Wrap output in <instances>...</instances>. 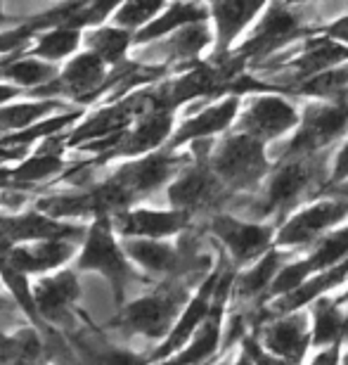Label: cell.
I'll return each instance as SVG.
<instances>
[{"label":"cell","mask_w":348,"mask_h":365,"mask_svg":"<svg viewBox=\"0 0 348 365\" xmlns=\"http://www.w3.org/2000/svg\"><path fill=\"white\" fill-rule=\"evenodd\" d=\"M164 7V0H126L121 10L116 12L114 21L123 29L142 26L157 17V12Z\"/></svg>","instance_id":"cell-34"},{"label":"cell","mask_w":348,"mask_h":365,"mask_svg":"<svg viewBox=\"0 0 348 365\" xmlns=\"http://www.w3.org/2000/svg\"><path fill=\"white\" fill-rule=\"evenodd\" d=\"M17 95V88H12V86H0V105H3L5 100H10Z\"/></svg>","instance_id":"cell-42"},{"label":"cell","mask_w":348,"mask_h":365,"mask_svg":"<svg viewBox=\"0 0 348 365\" xmlns=\"http://www.w3.org/2000/svg\"><path fill=\"white\" fill-rule=\"evenodd\" d=\"M171 126H173L171 109H152V112H144L140 123L123 138L121 152L123 155H142V152L154 150L171 133Z\"/></svg>","instance_id":"cell-21"},{"label":"cell","mask_w":348,"mask_h":365,"mask_svg":"<svg viewBox=\"0 0 348 365\" xmlns=\"http://www.w3.org/2000/svg\"><path fill=\"white\" fill-rule=\"evenodd\" d=\"M78 266H81V268H90V271L105 273L114 282L116 292H121L123 282H126V277H128L126 259H123L121 250L114 242L110 221H107L105 214L97 216V221L93 223L88 242H85V250L81 254V261H78Z\"/></svg>","instance_id":"cell-4"},{"label":"cell","mask_w":348,"mask_h":365,"mask_svg":"<svg viewBox=\"0 0 348 365\" xmlns=\"http://www.w3.org/2000/svg\"><path fill=\"white\" fill-rule=\"evenodd\" d=\"M26 36H28V29H21L17 34H3L0 36V53H7V50L17 48Z\"/></svg>","instance_id":"cell-40"},{"label":"cell","mask_w":348,"mask_h":365,"mask_svg":"<svg viewBox=\"0 0 348 365\" xmlns=\"http://www.w3.org/2000/svg\"><path fill=\"white\" fill-rule=\"evenodd\" d=\"M78 297V280L74 273H60L50 280H43L33 287V299L38 313L46 316H62L67 306Z\"/></svg>","instance_id":"cell-25"},{"label":"cell","mask_w":348,"mask_h":365,"mask_svg":"<svg viewBox=\"0 0 348 365\" xmlns=\"http://www.w3.org/2000/svg\"><path fill=\"white\" fill-rule=\"evenodd\" d=\"M237 109H239V100L237 98H228L223 100L221 105H213L199 112L194 119L185 121L183 126L178 128L176 138H173V148H180L183 143H190V140H204V138L213 135V133H221L226 130L232 119L237 116Z\"/></svg>","instance_id":"cell-19"},{"label":"cell","mask_w":348,"mask_h":365,"mask_svg":"<svg viewBox=\"0 0 348 365\" xmlns=\"http://www.w3.org/2000/svg\"><path fill=\"white\" fill-rule=\"evenodd\" d=\"M116 225L123 235L130 237H166L178 232L185 225L183 209L178 211H154V209H137L130 214H121Z\"/></svg>","instance_id":"cell-14"},{"label":"cell","mask_w":348,"mask_h":365,"mask_svg":"<svg viewBox=\"0 0 348 365\" xmlns=\"http://www.w3.org/2000/svg\"><path fill=\"white\" fill-rule=\"evenodd\" d=\"M265 0H213L211 14L218 34V53L228 50V46L237 38V34L256 17Z\"/></svg>","instance_id":"cell-17"},{"label":"cell","mask_w":348,"mask_h":365,"mask_svg":"<svg viewBox=\"0 0 348 365\" xmlns=\"http://www.w3.org/2000/svg\"><path fill=\"white\" fill-rule=\"evenodd\" d=\"M337 351H339V346L332 344V346H329V351H322L320 356H315L313 361H315V363H337V361H339V354H337Z\"/></svg>","instance_id":"cell-41"},{"label":"cell","mask_w":348,"mask_h":365,"mask_svg":"<svg viewBox=\"0 0 348 365\" xmlns=\"http://www.w3.org/2000/svg\"><path fill=\"white\" fill-rule=\"evenodd\" d=\"M348 214V200H327V202H317L313 207L303 209L301 214H296L294 218L282 225L278 245L282 247H296L303 245L308 240H313L317 232L332 228L334 223H339Z\"/></svg>","instance_id":"cell-6"},{"label":"cell","mask_w":348,"mask_h":365,"mask_svg":"<svg viewBox=\"0 0 348 365\" xmlns=\"http://www.w3.org/2000/svg\"><path fill=\"white\" fill-rule=\"evenodd\" d=\"M78 26H60L55 31H48L46 36L38 38V46L33 48V55L38 57H46V60L55 62V60H62V57L71 55L78 46Z\"/></svg>","instance_id":"cell-30"},{"label":"cell","mask_w":348,"mask_h":365,"mask_svg":"<svg viewBox=\"0 0 348 365\" xmlns=\"http://www.w3.org/2000/svg\"><path fill=\"white\" fill-rule=\"evenodd\" d=\"M296 123H299L296 109L278 95H260L242 116V130L260 138V140H273L278 135H285Z\"/></svg>","instance_id":"cell-5"},{"label":"cell","mask_w":348,"mask_h":365,"mask_svg":"<svg viewBox=\"0 0 348 365\" xmlns=\"http://www.w3.org/2000/svg\"><path fill=\"white\" fill-rule=\"evenodd\" d=\"M209 43H211V31L204 21H194L176 29V34L159 48L149 50V57H164V60H190L199 55Z\"/></svg>","instance_id":"cell-24"},{"label":"cell","mask_w":348,"mask_h":365,"mask_svg":"<svg viewBox=\"0 0 348 365\" xmlns=\"http://www.w3.org/2000/svg\"><path fill=\"white\" fill-rule=\"evenodd\" d=\"M346 277H348V259H344L342 264H337L332 268H325V271H320V275L310 277V280L306 277L299 287H294L292 292H287L282 299H278L275 306H273V311L275 313H292L296 309H301V306L315 302V299L322 297L327 289L342 284Z\"/></svg>","instance_id":"cell-20"},{"label":"cell","mask_w":348,"mask_h":365,"mask_svg":"<svg viewBox=\"0 0 348 365\" xmlns=\"http://www.w3.org/2000/svg\"><path fill=\"white\" fill-rule=\"evenodd\" d=\"M315 173V166L308 164V159H294L285 164L268 182L265 202L270 209H285L301 197V192L310 185Z\"/></svg>","instance_id":"cell-13"},{"label":"cell","mask_w":348,"mask_h":365,"mask_svg":"<svg viewBox=\"0 0 348 365\" xmlns=\"http://www.w3.org/2000/svg\"><path fill=\"white\" fill-rule=\"evenodd\" d=\"M102 78H105V60L93 50V53L78 55L74 62H69L64 74L57 81H50L48 91L81 98V95L95 91L102 83Z\"/></svg>","instance_id":"cell-16"},{"label":"cell","mask_w":348,"mask_h":365,"mask_svg":"<svg viewBox=\"0 0 348 365\" xmlns=\"http://www.w3.org/2000/svg\"><path fill=\"white\" fill-rule=\"evenodd\" d=\"M5 21V14H3V7H0V24Z\"/></svg>","instance_id":"cell-44"},{"label":"cell","mask_w":348,"mask_h":365,"mask_svg":"<svg viewBox=\"0 0 348 365\" xmlns=\"http://www.w3.org/2000/svg\"><path fill=\"white\" fill-rule=\"evenodd\" d=\"M296 34H299V19H296V14L289 7L282 5L280 0H275L270 12L265 14V19L249 36V41L239 48L237 57L260 55L265 50H270L273 46H280L282 41L294 38Z\"/></svg>","instance_id":"cell-9"},{"label":"cell","mask_w":348,"mask_h":365,"mask_svg":"<svg viewBox=\"0 0 348 365\" xmlns=\"http://www.w3.org/2000/svg\"><path fill=\"white\" fill-rule=\"evenodd\" d=\"M280 261H282V254L280 252H270L268 250L256 266L251 271H246L237 282V294L242 299H249V297H256L260 294L263 289H268L275 280V275L280 271Z\"/></svg>","instance_id":"cell-29"},{"label":"cell","mask_w":348,"mask_h":365,"mask_svg":"<svg viewBox=\"0 0 348 365\" xmlns=\"http://www.w3.org/2000/svg\"><path fill=\"white\" fill-rule=\"evenodd\" d=\"M348 60V46L346 43H339V38H332V36L322 34L320 38H313L303 50V55H299L292 62L296 74L301 78L313 76L317 71H325L329 67H337Z\"/></svg>","instance_id":"cell-22"},{"label":"cell","mask_w":348,"mask_h":365,"mask_svg":"<svg viewBox=\"0 0 348 365\" xmlns=\"http://www.w3.org/2000/svg\"><path fill=\"white\" fill-rule=\"evenodd\" d=\"M178 169V159H173L169 155H152L144 157L140 162H133L116 173V180L123 187H128L133 197L147 195L152 190L162 187L166 180L173 176V171Z\"/></svg>","instance_id":"cell-11"},{"label":"cell","mask_w":348,"mask_h":365,"mask_svg":"<svg viewBox=\"0 0 348 365\" xmlns=\"http://www.w3.org/2000/svg\"><path fill=\"white\" fill-rule=\"evenodd\" d=\"M60 169H62V159L57 157V152H38V155L28 157L19 169H14L12 176L17 180H43Z\"/></svg>","instance_id":"cell-36"},{"label":"cell","mask_w":348,"mask_h":365,"mask_svg":"<svg viewBox=\"0 0 348 365\" xmlns=\"http://www.w3.org/2000/svg\"><path fill=\"white\" fill-rule=\"evenodd\" d=\"M348 178V143L342 148V152L337 155L334 171H332V180H344Z\"/></svg>","instance_id":"cell-38"},{"label":"cell","mask_w":348,"mask_h":365,"mask_svg":"<svg viewBox=\"0 0 348 365\" xmlns=\"http://www.w3.org/2000/svg\"><path fill=\"white\" fill-rule=\"evenodd\" d=\"M216 287H218V277H209L204 287L199 289V294L192 299L190 306L185 309V313L180 316V320L176 323V327H171L169 337H166L164 346L159 349L154 359H164V356L173 354L176 349H180L185 344L187 339L192 337L194 332L199 330V325L204 323V320L209 318V313H211V299L216 297Z\"/></svg>","instance_id":"cell-12"},{"label":"cell","mask_w":348,"mask_h":365,"mask_svg":"<svg viewBox=\"0 0 348 365\" xmlns=\"http://www.w3.org/2000/svg\"><path fill=\"white\" fill-rule=\"evenodd\" d=\"M3 74L7 78H12V81H19V83H24V86H38V83L53 81L55 67H53V62L19 60V62H12L10 67H5Z\"/></svg>","instance_id":"cell-33"},{"label":"cell","mask_w":348,"mask_h":365,"mask_svg":"<svg viewBox=\"0 0 348 365\" xmlns=\"http://www.w3.org/2000/svg\"><path fill=\"white\" fill-rule=\"evenodd\" d=\"M344 259H348V228L332 232L327 240H322L320 247H317L308 259L296 261V264L282 268V271L275 275L270 292L273 294H287V292H292L294 287H299L310 273L332 268V266L342 264Z\"/></svg>","instance_id":"cell-3"},{"label":"cell","mask_w":348,"mask_h":365,"mask_svg":"<svg viewBox=\"0 0 348 365\" xmlns=\"http://www.w3.org/2000/svg\"><path fill=\"white\" fill-rule=\"evenodd\" d=\"M178 302L180 299L171 292L142 297L126 309L123 323L144 337H164L166 332H171L173 318L178 313Z\"/></svg>","instance_id":"cell-8"},{"label":"cell","mask_w":348,"mask_h":365,"mask_svg":"<svg viewBox=\"0 0 348 365\" xmlns=\"http://www.w3.org/2000/svg\"><path fill=\"white\" fill-rule=\"evenodd\" d=\"M126 252L130 259H135L137 264L152 273H176L183 266V257L178 254V250L159 242L157 237L130 240V242H126Z\"/></svg>","instance_id":"cell-26"},{"label":"cell","mask_w":348,"mask_h":365,"mask_svg":"<svg viewBox=\"0 0 348 365\" xmlns=\"http://www.w3.org/2000/svg\"><path fill=\"white\" fill-rule=\"evenodd\" d=\"M287 3H308V0H287Z\"/></svg>","instance_id":"cell-45"},{"label":"cell","mask_w":348,"mask_h":365,"mask_svg":"<svg viewBox=\"0 0 348 365\" xmlns=\"http://www.w3.org/2000/svg\"><path fill=\"white\" fill-rule=\"evenodd\" d=\"M348 334V313L342 302H332L327 297H317L313 302V344L332 346Z\"/></svg>","instance_id":"cell-23"},{"label":"cell","mask_w":348,"mask_h":365,"mask_svg":"<svg viewBox=\"0 0 348 365\" xmlns=\"http://www.w3.org/2000/svg\"><path fill=\"white\" fill-rule=\"evenodd\" d=\"M348 128V102H334V105H317L306 112L299 133L292 138L287 155L308 157L310 152L334 140Z\"/></svg>","instance_id":"cell-2"},{"label":"cell","mask_w":348,"mask_h":365,"mask_svg":"<svg viewBox=\"0 0 348 365\" xmlns=\"http://www.w3.org/2000/svg\"><path fill=\"white\" fill-rule=\"evenodd\" d=\"M119 3H123V0H90L88 5H78L74 21H78V24H97V21H102Z\"/></svg>","instance_id":"cell-37"},{"label":"cell","mask_w":348,"mask_h":365,"mask_svg":"<svg viewBox=\"0 0 348 365\" xmlns=\"http://www.w3.org/2000/svg\"><path fill=\"white\" fill-rule=\"evenodd\" d=\"M211 232L226 245V250L235 257V261L244 264L251 261L258 254L268 252V247L273 242V230L265 225L256 223H244L230 216H218L211 221Z\"/></svg>","instance_id":"cell-7"},{"label":"cell","mask_w":348,"mask_h":365,"mask_svg":"<svg viewBox=\"0 0 348 365\" xmlns=\"http://www.w3.org/2000/svg\"><path fill=\"white\" fill-rule=\"evenodd\" d=\"M69 257H71L69 242H64L60 237H48V240H38V242L31 247H17V250H12L5 259L24 273L28 271L41 273V271H50V268L62 266Z\"/></svg>","instance_id":"cell-18"},{"label":"cell","mask_w":348,"mask_h":365,"mask_svg":"<svg viewBox=\"0 0 348 365\" xmlns=\"http://www.w3.org/2000/svg\"><path fill=\"white\" fill-rule=\"evenodd\" d=\"M88 43L105 62H119L130 46V34L123 26L97 29L88 36Z\"/></svg>","instance_id":"cell-31"},{"label":"cell","mask_w":348,"mask_h":365,"mask_svg":"<svg viewBox=\"0 0 348 365\" xmlns=\"http://www.w3.org/2000/svg\"><path fill=\"white\" fill-rule=\"evenodd\" d=\"M265 140L251 135V133H239L228 138L226 143L216 150L211 159V169L216 176L228 180L230 185H251L253 180H258L265 171Z\"/></svg>","instance_id":"cell-1"},{"label":"cell","mask_w":348,"mask_h":365,"mask_svg":"<svg viewBox=\"0 0 348 365\" xmlns=\"http://www.w3.org/2000/svg\"><path fill=\"white\" fill-rule=\"evenodd\" d=\"M209 10L204 3H173L169 7V12L162 14L159 19L144 24V29L137 34V41L147 43L154 38H162V36L176 31V29L185 26V24H194V21H206Z\"/></svg>","instance_id":"cell-27"},{"label":"cell","mask_w":348,"mask_h":365,"mask_svg":"<svg viewBox=\"0 0 348 365\" xmlns=\"http://www.w3.org/2000/svg\"><path fill=\"white\" fill-rule=\"evenodd\" d=\"M320 34H327V36H332V38H339V41L348 43V17H344V19L334 21V24L320 29Z\"/></svg>","instance_id":"cell-39"},{"label":"cell","mask_w":348,"mask_h":365,"mask_svg":"<svg viewBox=\"0 0 348 365\" xmlns=\"http://www.w3.org/2000/svg\"><path fill=\"white\" fill-rule=\"evenodd\" d=\"M0 275L3 280L7 282V287L12 289V294L17 297V302L24 306V311L28 313L31 318L38 316V306H36V299H33V289H28V280H26V273L14 268L10 261L5 257L0 259Z\"/></svg>","instance_id":"cell-35"},{"label":"cell","mask_w":348,"mask_h":365,"mask_svg":"<svg viewBox=\"0 0 348 365\" xmlns=\"http://www.w3.org/2000/svg\"><path fill=\"white\" fill-rule=\"evenodd\" d=\"M57 109V102H28V105H14L0 109V128H26L28 123H36Z\"/></svg>","instance_id":"cell-32"},{"label":"cell","mask_w":348,"mask_h":365,"mask_svg":"<svg viewBox=\"0 0 348 365\" xmlns=\"http://www.w3.org/2000/svg\"><path fill=\"white\" fill-rule=\"evenodd\" d=\"M342 306H346V313H348V292L342 297Z\"/></svg>","instance_id":"cell-43"},{"label":"cell","mask_w":348,"mask_h":365,"mask_svg":"<svg viewBox=\"0 0 348 365\" xmlns=\"http://www.w3.org/2000/svg\"><path fill=\"white\" fill-rule=\"evenodd\" d=\"M216 192H218L216 171L206 166H194L169 187V200L176 209H199L211 202Z\"/></svg>","instance_id":"cell-15"},{"label":"cell","mask_w":348,"mask_h":365,"mask_svg":"<svg viewBox=\"0 0 348 365\" xmlns=\"http://www.w3.org/2000/svg\"><path fill=\"white\" fill-rule=\"evenodd\" d=\"M308 341H313V332H308V318L303 313L282 318L278 323L268 325V330L263 332V346L285 361H301Z\"/></svg>","instance_id":"cell-10"},{"label":"cell","mask_w":348,"mask_h":365,"mask_svg":"<svg viewBox=\"0 0 348 365\" xmlns=\"http://www.w3.org/2000/svg\"><path fill=\"white\" fill-rule=\"evenodd\" d=\"M344 361H346V363H348V354H346V356H344Z\"/></svg>","instance_id":"cell-46"},{"label":"cell","mask_w":348,"mask_h":365,"mask_svg":"<svg viewBox=\"0 0 348 365\" xmlns=\"http://www.w3.org/2000/svg\"><path fill=\"white\" fill-rule=\"evenodd\" d=\"M348 86V64H337L325 71H317L313 76L301 78L299 86H294V93L313 95V98H334Z\"/></svg>","instance_id":"cell-28"}]
</instances>
